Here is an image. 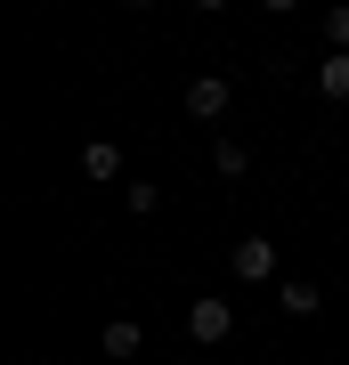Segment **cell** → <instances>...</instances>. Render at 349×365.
Instances as JSON below:
<instances>
[{
    "instance_id": "cell-1",
    "label": "cell",
    "mask_w": 349,
    "mask_h": 365,
    "mask_svg": "<svg viewBox=\"0 0 349 365\" xmlns=\"http://www.w3.org/2000/svg\"><path fill=\"white\" fill-rule=\"evenodd\" d=\"M228 333H236V309H228L220 292H203V300L187 309V341H203V349H220Z\"/></svg>"
},
{
    "instance_id": "cell-2",
    "label": "cell",
    "mask_w": 349,
    "mask_h": 365,
    "mask_svg": "<svg viewBox=\"0 0 349 365\" xmlns=\"http://www.w3.org/2000/svg\"><path fill=\"white\" fill-rule=\"evenodd\" d=\"M236 276H244V284H268L276 276V244L268 235H244V244H236Z\"/></svg>"
},
{
    "instance_id": "cell-3",
    "label": "cell",
    "mask_w": 349,
    "mask_h": 365,
    "mask_svg": "<svg viewBox=\"0 0 349 365\" xmlns=\"http://www.w3.org/2000/svg\"><path fill=\"white\" fill-rule=\"evenodd\" d=\"M187 114H195V122H220V114H228V81H220V73L187 81Z\"/></svg>"
},
{
    "instance_id": "cell-4",
    "label": "cell",
    "mask_w": 349,
    "mask_h": 365,
    "mask_svg": "<svg viewBox=\"0 0 349 365\" xmlns=\"http://www.w3.org/2000/svg\"><path fill=\"white\" fill-rule=\"evenodd\" d=\"M81 170H90V179H122V146L114 138H90V146H81Z\"/></svg>"
},
{
    "instance_id": "cell-5",
    "label": "cell",
    "mask_w": 349,
    "mask_h": 365,
    "mask_svg": "<svg viewBox=\"0 0 349 365\" xmlns=\"http://www.w3.org/2000/svg\"><path fill=\"white\" fill-rule=\"evenodd\" d=\"M276 309H285V317H317V309H325V292L293 276V284H276Z\"/></svg>"
},
{
    "instance_id": "cell-6",
    "label": "cell",
    "mask_w": 349,
    "mask_h": 365,
    "mask_svg": "<svg viewBox=\"0 0 349 365\" xmlns=\"http://www.w3.org/2000/svg\"><path fill=\"white\" fill-rule=\"evenodd\" d=\"M211 170H220V179H244V170H252V146L244 138H220V146H211Z\"/></svg>"
},
{
    "instance_id": "cell-7",
    "label": "cell",
    "mask_w": 349,
    "mask_h": 365,
    "mask_svg": "<svg viewBox=\"0 0 349 365\" xmlns=\"http://www.w3.org/2000/svg\"><path fill=\"white\" fill-rule=\"evenodd\" d=\"M317 90L333 98V106H349V57H341V49H333V57L317 66Z\"/></svg>"
},
{
    "instance_id": "cell-8",
    "label": "cell",
    "mask_w": 349,
    "mask_h": 365,
    "mask_svg": "<svg viewBox=\"0 0 349 365\" xmlns=\"http://www.w3.org/2000/svg\"><path fill=\"white\" fill-rule=\"evenodd\" d=\"M146 349V333L138 325H122V317H114V325H106V357H138Z\"/></svg>"
},
{
    "instance_id": "cell-9",
    "label": "cell",
    "mask_w": 349,
    "mask_h": 365,
    "mask_svg": "<svg viewBox=\"0 0 349 365\" xmlns=\"http://www.w3.org/2000/svg\"><path fill=\"white\" fill-rule=\"evenodd\" d=\"M122 203H130V211H138V220H146V211L163 203V187H146V179H130V195H122Z\"/></svg>"
},
{
    "instance_id": "cell-10",
    "label": "cell",
    "mask_w": 349,
    "mask_h": 365,
    "mask_svg": "<svg viewBox=\"0 0 349 365\" xmlns=\"http://www.w3.org/2000/svg\"><path fill=\"white\" fill-rule=\"evenodd\" d=\"M325 33H333V49L349 57V9H325Z\"/></svg>"
},
{
    "instance_id": "cell-11",
    "label": "cell",
    "mask_w": 349,
    "mask_h": 365,
    "mask_svg": "<svg viewBox=\"0 0 349 365\" xmlns=\"http://www.w3.org/2000/svg\"><path fill=\"white\" fill-rule=\"evenodd\" d=\"M268 365H276V357H268Z\"/></svg>"
}]
</instances>
